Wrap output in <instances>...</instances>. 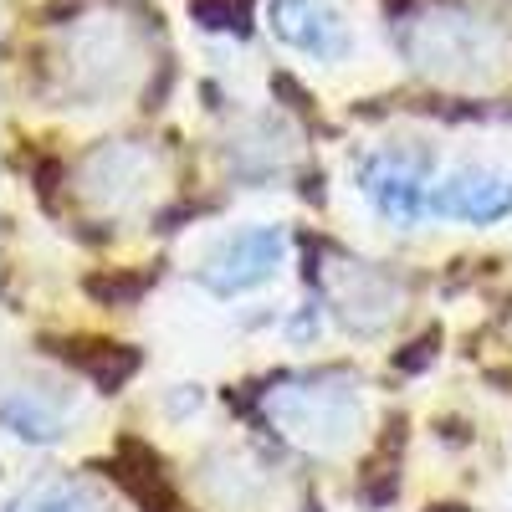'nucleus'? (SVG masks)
<instances>
[{"label":"nucleus","instance_id":"obj_10","mask_svg":"<svg viewBox=\"0 0 512 512\" xmlns=\"http://www.w3.org/2000/svg\"><path fill=\"white\" fill-rule=\"evenodd\" d=\"M6 512H93L72 482H36L31 492H21Z\"/></svg>","mask_w":512,"mask_h":512},{"label":"nucleus","instance_id":"obj_4","mask_svg":"<svg viewBox=\"0 0 512 512\" xmlns=\"http://www.w3.org/2000/svg\"><path fill=\"white\" fill-rule=\"evenodd\" d=\"M431 221H461V226H497L512 216V175L507 169H451L446 180L431 185L425 200Z\"/></svg>","mask_w":512,"mask_h":512},{"label":"nucleus","instance_id":"obj_9","mask_svg":"<svg viewBox=\"0 0 512 512\" xmlns=\"http://www.w3.org/2000/svg\"><path fill=\"white\" fill-rule=\"evenodd\" d=\"M0 415H6V431L16 436V441H26V446H57L67 431H62V415L52 410V405H41L31 390H11L6 395V405H0Z\"/></svg>","mask_w":512,"mask_h":512},{"label":"nucleus","instance_id":"obj_2","mask_svg":"<svg viewBox=\"0 0 512 512\" xmlns=\"http://www.w3.org/2000/svg\"><path fill=\"white\" fill-rule=\"evenodd\" d=\"M267 415L282 425V431L308 446V451H338L359 436V395H354V379H303V384H287L267 400Z\"/></svg>","mask_w":512,"mask_h":512},{"label":"nucleus","instance_id":"obj_3","mask_svg":"<svg viewBox=\"0 0 512 512\" xmlns=\"http://www.w3.org/2000/svg\"><path fill=\"white\" fill-rule=\"evenodd\" d=\"M282 262H287L282 226H241L200 256L195 282L210 297H246V292H262L282 272Z\"/></svg>","mask_w":512,"mask_h":512},{"label":"nucleus","instance_id":"obj_8","mask_svg":"<svg viewBox=\"0 0 512 512\" xmlns=\"http://www.w3.org/2000/svg\"><path fill=\"white\" fill-rule=\"evenodd\" d=\"M144 175H149L144 149H134V144H103V149H93L88 159H82V195L98 200L103 210H113V205H123L128 195L144 185Z\"/></svg>","mask_w":512,"mask_h":512},{"label":"nucleus","instance_id":"obj_1","mask_svg":"<svg viewBox=\"0 0 512 512\" xmlns=\"http://www.w3.org/2000/svg\"><path fill=\"white\" fill-rule=\"evenodd\" d=\"M400 52L420 77L436 82H487L507 67L512 36L502 21L466 11V6H431L400 26Z\"/></svg>","mask_w":512,"mask_h":512},{"label":"nucleus","instance_id":"obj_6","mask_svg":"<svg viewBox=\"0 0 512 512\" xmlns=\"http://www.w3.org/2000/svg\"><path fill=\"white\" fill-rule=\"evenodd\" d=\"M359 190L374 205L379 221L390 226H415L425 221V200H431V175H425L420 159L405 154H374L359 169Z\"/></svg>","mask_w":512,"mask_h":512},{"label":"nucleus","instance_id":"obj_7","mask_svg":"<svg viewBox=\"0 0 512 512\" xmlns=\"http://www.w3.org/2000/svg\"><path fill=\"white\" fill-rule=\"evenodd\" d=\"M267 26L277 41H287L292 52L318 57V62H338L349 52V36L344 21L328 0H272L267 6Z\"/></svg>","mask_w":512,"mask_h":512},{"label":"nucleus","instance_id":"obj_5","mask_svg":"<svg viewBox=\"0 0 512 512\" xmlns=\"http://www.w3.org/2000/svg\"><path fill=\"white\" fill-rule=\"evenodd\" d=\"M400 303H405V292H400V282L384 267L344 262V272L333 277V318L344 323L354 338L384 333L400 318Z\"/></svg>","mask_w":512,"mask_h":512}]
</instances>
